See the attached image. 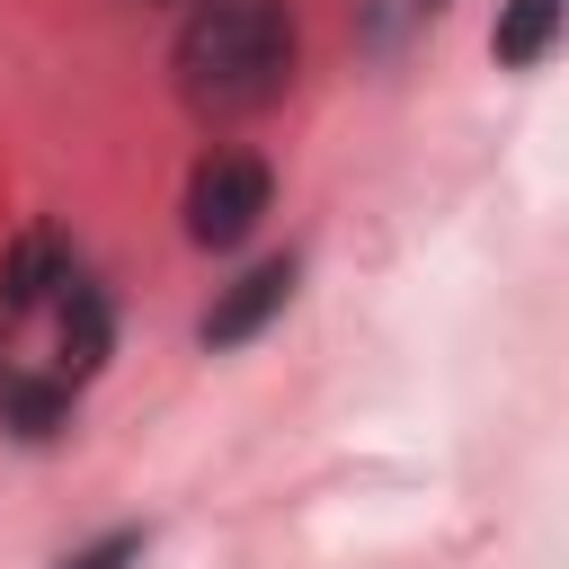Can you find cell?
I'll return each instance as SVG.
<instances>
[{"mask_svg": "<svg viewBox=\"0 0 569 569\" xmlns=\"http://www.w3.org/2000/svg\"><path fill=\"white\" fill-rule=\"evenodd\" d=\"M293 53H302V36H293L284 0H196L178 18L169 80L196 116H258L284 98Z\"/></svg>", "mask_w": 569, "mask_h": 569, "instance_id": "6da1fadb", "label": "cell"}, {"mask_svg": "<svg viewBox=\"0 0 569 569\" xmlns=\"http://www.w3.org/2000/svg\"><path fill=\"white\" fill-rule=\"evenodd\" d=\"M276 204V178L258 151H213L196 178H187V240L196 249H240Z\"/></svg>", "mask_w": 569, "mask_h": 569, "instance_id": "7a4b0ae2", "label": "cell"}, {"mask_svg": "<svg viewBox=\"0 0 569 569\" xmlns=\"http://www.w3.org/2000/svg\"><path fill=\"white\" fill-rule=\"evenodd\" d=\"M293 276H302L293 258H258L249 276H231V284L213 293V311H204V329H196V338H204V347H249V338L293 302Z\"/></svg>", "mask_w": 569, "mask_h": 569, "instance_id": "3957f363", "label": "cell"}, {"mask_svg": "<svg viewBox=\"0 0 569 569\" xmlns=\"http://www.w3.org/2000/svg\"><path fill=\"white\" fill-rule=\"evenodd\" d=\"M53 320H62V338H53V373L62 382H89L98 365H107V347H116V320H107V293H98V276H62L53 284Z\"/></svg>", "mask_w": 569, "mask_h": 569, "instance_id": "277c9868", "label": "cell"}, {"mask_svg": "<svg viewBox=\"0 0 569 569\" xmlns=\"http://www.w3.org/2000/svg\"><path fill=\"white\" fill-rule=\"evenodd\" d=\"M62 276H71V249H62L53 231H18V249H9V267H0V329L36 320Z\"/></svg>", "mask_w": 569, "mask_h": 569, "instance_id": "5b68a950", "label": "cell"}, {"mask_svg": "<svg viewBox=\"0 0 569 569\" xmlns=\"http://www.w3.org/2000/svg\"><path fill=\"white\" fill-rule=\"evenodd\" d=\"M551 44H560V0H507L489 27L498 71H533V62H551Z\"/></svg>", "mask_w": 569, "mask_h": 569, "instance_id": "8992f818", "label": "cell"}, {"mask_svg": "<svg viewBox=\"0 0 569 569\" xmlns=\"http://www.w3.org/2000/svg\"><path fill=\"white\" fill-rule=\"evenodd\" d=\"M0 418H9L18 436H53V427L71 418V382H62V373H18V365H0Z\"/></svg>", "mask_w": 569, "mask_h": 569, "instance_id": "52a82bcc", "label": "cell"}, {"mask_svg": "<svg viewBox=\"0 0 569 569\" xmlns=\"http://www.w3.org/2000/svg\"><path fill=\"white\" fill-rule=\"evenodd\" d=\"M142 560V525H116V533H98L89 551H71L62 569H133Z\"/></svg>", "mask_w": 569, "mask_h": 569, "instance_id": "ba28073f", "label": "cell"}, {"mask_svg": "<svg viewBox=\"0 0 569 569\" xmlns=\"http://www.w3.org/2000/svg\"><path fill=\"white\" fill-rule=\"evenodd\" d=\"M427 9H436V0H427Z\"/></svg>", "mask_w": 569, "mask_h": 569, "instance_id": "9c48e42d", "label": "cell"}]
</instances>
